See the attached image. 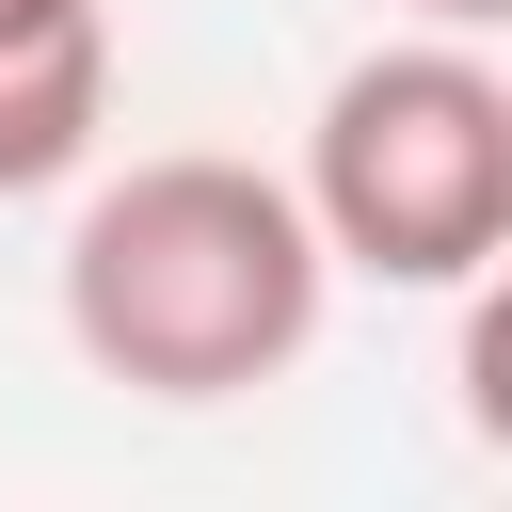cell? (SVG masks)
<instances>
[{
    "label": "cell",
    "mask_w": 512,
    "mask_h": 512,
    "mask_svg": "<svg viewBox=\"0 0 512 512\" xmlns=\"http://www.w3.org/2000/svg\"><path fill=\"white\" fill-rule=\"evenodd\" d=\"M416 16H432V32H496L512 0H416Z\"/></svg>",
    "instance_id": "5b68a950"
},
{
    "label": "cell",
    "mask_w": 512,
    "mask_h": 512,
    "mask_svg": "<svg viewBox=\"0 0 512 512\" xmlns=\"http://www.w3.org/2000/svg\"><path fill=\"white\" fill-rule=\"evenodd\" d=\"M64 16H96V0H0V48L16 32H64Z\"/></svg>",
    "instance_id": "277c9868"
},
{
    "label": "cell",
    "mask_w": 512,
    "mask_h": 512,
    "mask_svg": "<svg viewBox=\"0 0 512 512\" xmlns=\"http://www.w3.org/2000/svg\"><path fill=\"white\" fill-rule=\"evenodd\" d=\"M288 192H304L336 272L464 304L512 256V80H496V48L480 32H400V48L336 64Z\"/></svg>",
    "instance_id": "7a4b0ae2"
},
{
    "label": "cell",
    "mask_w": 512,
    "mask_h": 512,
    "mask_svg": "<svg viewBox=\"0 0 512 512\" xmlns=\"http://www.w3.org/2000/svg\"><path fill=\"white\" fill-rule=\"evenodd\" d=\"M112 128V16H64V32H16L0 48V208L16 192H64Z\"/></svg>",
    "instance_id": "3957f363"
},
{
    "label": "cell",
    "mask_w": 512,
    "mask_h": 512,
    "mask_svg": "<svg viewBox=\"0 0 512 512\" xmlns=\"http://www.w3.org/2000/svg\"><path fill=\"white\" fill-rule=\"evenodd\" d=\"M320 304H336V256H320L304 192L224 160V144H160V160L96 176L64 224V336L128 400L288 384L320 352Z\"/></svg>",
    "instance_id": "6da1fadb"
}]
</instances>
